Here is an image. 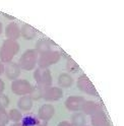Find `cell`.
I'll use <instances>...</instances> for the list:
<instances>
[{"mask_svg": "<svg viewBox=\"0 0 124 126\" xmlns=\"http://www.w3.org/2000/svg\"><path fill=\"white\" fill-rule=\"evenodd\" d=\"M9 106V98L4 94H0V108L6 109Z\"/></svg>", "mask_w": 124, "mask_h": 126, "instance_id": "obj_24", "label": "cell"}, {"mask_svg": "<svg viewBox=\"0 0 124 126\" xmlns=\"http://www.w3.org/2000/svg\"><path fill=\"white\" fill-rule=\"evenodd\" d=\"M70 123L72 124V126H86V115L82 112H74V114L71 116Z\"/></svg>", "mask_w": 124, "mask_h": 126, "instance_id": "obj_20", "label": "cell"}, {"mask_svg": "<svg viewBox=\"0 0 124 126\" xmlns=\"http://www.w3.org/2000/svg\"><path fill=\"white\" fill-rule=\"evenodd\" d=\"M61 54L58 51H49L43 54H40V56L38 58V66L41 68H48L53 64L56 63L60 60Z\"/></svg>", "mask_w": 124, "mask_h": 126, "instance_id": "obj_3", "label": "cell"}, {"mask_svg": "<svg viewBox=\"0 0 124 126\" xmlns=\"http://www.w3.org/2000/svg\"><path fill=\"white\" fill-rule=\"evenodd\" d=\"M91 123L92 126H110V121L108 119V116L103 110L91 116Z\"/></svg>", "mask_w": 124, "mask_h": 126, "instance_id": "obj_11", "label": "cell"}, {"mask_svg": "<svg viewBox=\"0 0 124 126\" xmlns=\"http://www.w3.org/2000/svg\"><path fill=\"white\" fill-rule=\"evenodd\" d=\"M63 97V91L59 86H49L44 92L43 99L47 102H56Z\"/></svg>", "mask_w": 124, "mask_h": 126, "instance_id": "obj_8", "label": "cell"}, {"mask_svg": "<svg viewBox=\"0 0 124 126\" xmlns=\"http://www.w3.org/2000/svg\"><path fill=\"white\" fill-rule=\"evenodd\" d=\"M20 123L22 126H47V122L40 120L35 114H27L22 116Z\"/></svg>", "mask_w": 124, "mask_h": 126, "instance_id": "obj_12", "label": "cell"}, {"mask_svg": "<svg viewBox=\"0 0 124 126\" xmlns=\"http://www.w3.org/2000/svg\"><path fill=\"white\" fill-rule=\"evenodd\" d=\"M20 36L24 39H26V40H33L37 36V31L32 26L28 25V23H25V25L20 28Z\"/></svg>", "mask_w": 124, "mask_h": 126, "instance_id": "obj_16", "label": "cell"}, {"mask_svg": "<svg viewBox=\"0 0 124 126\" xmlns=\"http://www.w3.org/2000/svg\"><path fill=\"white\" fill-rule=\"evenodd\" d=\"M44 92H45V88L37 84L35 86H32V90H31V93L29 94V97L32 99V101H40L44 97Z\"/></svg>", "mask_w": 124, "mask_h": 126, "instance_id": "obj_19", "label": "cell"}, {"mask_svg": "<svg viewBox=\"0 0 124 126\" xmlns=\"http://www.w3.org/2000/svg\"><path fill=\"white\" fill-rule=\"evenodd\" d=\"M76 85H77V89L82 93H86L87 94H90V96H98L95 85L93 84L91 79L86 74H81L77 78Z\"/></svg>", "mask_w": 124, "mask_h": 126, "instance_id": "obj_5", "label": "cell"}, {"mask_svg": "<svg viewBox=\"0 0 124 126\" xmlns=\"http://www.w3.org/2000/svg\"><path fill=\"white\" fill-rule=\"evenodd\" d=\"M86 126H88V125H86Z\"/></svg>", "mask_w": 124, "mask_h": 126, "instance_id": "obj_31", "label": "cell"}, {"mask_svg": "<svg viewBox=\"0 0 124 126\" xmlns=\"http://www.w3.org/2000/svg\"><path fill=\"white\" fill-rule=\"evenodd\" d=\"M10 126H22V125H21L20 122H18V123H14V124H12V125H10Z\"/></svg>", "mask_w": 124, "mask_h": 126, "instance_id": "obj_28", "label": "cell"}, {"mask_svg": "<svg viewBox=\"0 0 124 126\" xmlns=\"http://www.w3.org/2000/svg\"><path fill=\"white\" fill-rule=\"evenodd\" d=\"M66 69H67V71H68L67 73L74 74V73H76L79 70V66H78V64H77L75 61H73L72 59L69 58L67 60V63H66Z\"/></svg>", "mask_w": 124, "mask_h": 126, "instance_id": "obj_22", "label": "cell"}, {"mask_svg": "<svg viewBox=\"0 0 124 126\" xmlns=\"http://www.w3.org/2000/svg\"><path fill=\"white\" fill-rule=\"evenodd\" d=\"M54 113H55V109H54V107L51 104H44L39 109L37 116L40 120L48 122L50 119H52Z\"/></svg>", "mask_w": 124, "mask_h": 126, "instance_id": "obj_10", "label": "cell"}, {"mask_svg": "<svg viewBox=\"0 0 124 126\" xmlns=\"http://www.w3.org/2000/svg\"><path fill=\"white\" fill-rule=\"evenodd\" d=\"M2 31H3V27H2V23L0 22V35L2 34Z\"/></svg>", "mask_w": 124, "mask_h": 126, "instance_id": "obj_29", "label": "cell"}, {"mask_svg": "<svg viewBox=\"0 0 124 126\" xmlns=\"http://www.w3.org/2000/svg\"><path fill=\"white\" fill-rule=\"evenodd\" d=\"M9 122V118H8V112L6 111V109L0 108V124L6 125Z\"/></svg>", "mask_w": 124, "mask_h": 126, "instance_id": "obj_23", "label": "cell"}, {"mask_svg": "<svg viewBox=\"0 0 124 126\" xmlns=\"http://www.w3.org/2000/svg\"><path fill=\"white\" fill-rule=\"evenodd\" d=\"M4 73V64L0 61V75H2Z\"/></svg>", "mask_w": 124, "mask_h": 126, "instance_id": "obj_27", "label": "cell"}, {"mask_svg": "<svg viewBox=\"0 0 124 126\" xmlns=\"http://www.w3.org/2000/svg\"><path fill=\"white\" fill-rule=\"evenodd\" d=\"M34 79L38 85L43 86L45 89L52 85V75L48 68L38 67L34 71Z\"/></svg>", "mask_w": 124, "mask_h": 126, "instance_id": "obj_4", "label": "cell"}, {"mask_svg": "<svg viewBox=\"0 0 124 126\" xmlns=\"http://www.w3.org/2000/svg\"><path fill=\"white\" fill-rule=\"evenodd\" d=\"M38 52L35 49H29L22 53L18 61V65L20 69H25L27 71H30V70H33L36 67L38 63Z\"/></svg>", "mask_w": 124, "mask_h": 126, "instance_id": "obj_2", "label": "cell"}, {"mask_svg": "<svg viewBox=\"0 0 124 126\" xmlns=\"http://www.w3.org/2000/svg\"><path fill=\"white\" fill-rule=\"evenodd\" d=\"M32 90V84L30 83L27 79H15L11 83V91L13 94H17V96H28Z\"/></svg>", "mask_w": 124, "mask_h": 126, "instance_id": "obj_6", "label": "cell"}, {"mask_svg": "<svg viewBox=\"0 0 124 126\" xmlns=\"http://www.w3.org/2000/svg\"><path fill=\"white\" fill-rule=\"evenodd\" d=\"M8 118H9V121H12L14 123H18L21 121L22 114L18 109H10L8 112Z\"/></svg>", "mask_w": 124, "mask_h": 126, "instance_id": "obj_21", "label": "cell"}, {"mask_svg": "<svg viewBox=\"0 0 124 126\" xmlns=\"http://www.w3.org/2000/svg\"><path fill=\"white\" fill-rule=\"evenodd\" d=\"M4 73L6 77L10 80H15L17 79L18 76L20 75V67L18 65V63L15 62H9L4 66Z\"/></svg>", "mask_w": 124, "mask_h": 126, "instance_id": "obj_9", "label": "cell"}, {"mask_svg": "<svg viewBox=\"0 0 124 126\" xmlns=\"http://www.w3.org/2000/svg\"><path fill=\"white\" fill-rule=\"evenodd\" d=\"M0 126H6V125H2V124H0Z\"/></svg>", "mask_w": 124, "mask_h": 126, "instance_id": "obj_30", "label": "cell"}, {"mask_svg": "<svg viewBox=\"0 0 124 126\" xmlns=\"http://www.w3.org/2000/svg\"><path fill=\"white\" fill-rule=\"evenodd\" d=\"M19 51V44L16 41L12 40H6L3 42L1 48H0V61L3 64L4 63H9L12 61L13 57L18 53Z\"/></svg>", "mask_w": 124, "mask_h": 126, "instance_id": "obj_1", "label": "cell"}, {"mask_svg": "<svg viewBox=\"0 0 124 126\" xmlns=\"http://www.w3.org/2000/svg\"><path fill=\"white\" fill-rule=\"evenodd\" d=\"M17 107L19 109V111H25V112L30 111L33 108V101L29 97V94L19 98V100L17 101Z\"/></svg>", "mask_w": 124, "mask_h": 126, "instance_id": "obj_17", "label": "cell"}, {"mask_svg": "<svg viewBox=\"0 0 124 126\" xmlns=\"http://www.w3.org/2000/svg\"><path fill=\"white\" fill-rule=\"evenodd\" d=\"M5 36L8 40L16 41L20 37V28L18 27L17 23L15 22H10L7 25L5 28Z\"/></svg>", "mask_w": 124, "mask_h": 126, "instance_id": "obj_14", "label": "cell"}, {"mask_svg": "<svg viewBox=\"0 0 124 126\" xmlns=\"http://www.w3.org/2000/svg\"><path fill=\"white\" fill-rule=\"evenodd\" d=\"M101 110H102L101 105L94 101H84V103L81 107L82 113L84 115H89V116H93L97 112L101 111Z\"/></svg>", "mask_w": 124, "mask_h": 126, "instance_id": "obj_13", "label": "cell"}, {"mask_svg": "<svg viewBox=\"0 0 124 126\" xmlns=\"http://www.w3.org/2000/svg\"><path fill=\"white\" fill-rule=\"evenodd\" d=\"M57 126H72V124H71L70 122H69V121L64 120V121H61V122H59Z\"/></svg>", "mask_w": 124, "mask_h": 126, "instance_id": "obj_25", "label": "cell"}, {"mask_svg": "<svg viewBox=\"0 0 124 126\" xmlns=\"http://www.w3.org/2000/svg\"><path fill=\"white\" fill-rule=\"evenodd\" d=\"M53 42L49 39H39L38 42L36 43V51L38 52V54H43L46 52L52 51V46H53Z\"/></svg>", "mask_w": 124, "mask_h": 126, "instance_id": "obj_15", "label": "cell"}, {"mask_svg": "<svg viewBox=\"0 0 124 126\" xmlns=\"http://www.w3.org/2000/svg\"><path fill=\"white\" fill-rule=\"evenodd\" d=\"M72 84H73V78L69 73L64 72V73H61L58 76V85H59V88L67 89V88H70Z\"/></svg>", "mask_w": 124, "mask_h": 126, "instance_id": "obj_18", "label": "cell"}, {"mask_svg": "<svg viewBox=\"0 0 124 126\" xmlns=\"http://www.w3.org/2000/svg\"><path fill=\"white\" fill-rule=\"evenodd\" d=\"M84 98L80 96H70L65 100V107L68 111L71 112H79L81 110V107L84 103Z\"/></svg>", "mask_w": 124, "mask_h": 126, "instance_id": "obj_7", "label": "cell"}, {"mask_svg": "<svg viewBox=\"0 0 124 126\" xmlns=\"http://www.w3.org/2000/svg\"><path fill=\"white\" fill-rule=\"evenodd\" d=\"M4 89H5V83H4V81L1 79V78H0V94H3Z\"/></svg>", "mask_w": 124, "mask_h": 126, "instance_id": "obj_26", "label": "cell"}]
</instances>
